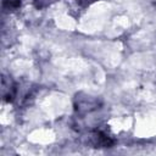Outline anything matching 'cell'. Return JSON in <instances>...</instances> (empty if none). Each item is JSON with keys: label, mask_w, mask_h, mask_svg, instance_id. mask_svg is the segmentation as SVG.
Returning <instances> with one entry per match:
<instances>
[{"label": "cell", "mask_w": 156, "mask_h": 156, "mask_svg": "<svg viewBox=\"0 0 156 156\" xmlns=\"http://www.w3.org/2000/svg\"><path fill=\"white\" fill-rule=\"evenodd\" d=\"M101 106V100L98 96L87 94V93H78L74 98V110L79 115L90 113Z\"/></svg>", "instance_id": "cell-1"}, {"label": "cell", "mask_w": 156, "mask_h": 156, "mask_svg": "<svg viewBox=\"0 0 156 156\" xmlns=\"http://www.w3.org/2000/svg\"><path fill=\"white\" fill-rule=\"evenodd\" d=\"M89 141L94 147L98 149H106V147H112L116 143V140L112 138L110 133H107L104 129H95L90 133Z\"/></svg>", "instance_id": "cell-2"}, {"label": "cell", "mask_w": 156, "mask_h": 156, "mask_svg": "<svg viewBox=\"0 0 156 156\" xmlns=\"http://www.w3.org/2000/svg\"><path fill=\"white\" fill-rule=\"evenodd\" d=\"M17 93V88H16V83L13 82V79L10 76H2L1 78V95L4 101L11 102Z\"/></svg>", "instance_id": "cell-3"}, {"label": "cell", "mask_w": 156, "mask_h": 156, "mask_svg": "<svg viewBox=\"0 0 156 156\" xmlns=\"http://www.w3.org/2000/svg\"><path fill=\"white\" fill-rule=\"evenodd\" d=\"M21 7V0H4L2 1V9L4 11L12 12Z\"/></svg>", "instance_id": "cell-4"}, {"label": "cell", "mask_w": 156, "mask_h": 156, "mask_svg": "<svg viewBox=\"0 0 156 156\" xmlns=\"http://www.w3.org/2000/svg\"><path fill=\"white\" fill-rule=\"evenodd\" d=\"M95 1H98V0H74V2L77 4V6H79L80 9H85V7L90 6Z\"/></svg>", "instance_id": "cell-5"}]
</instances>
